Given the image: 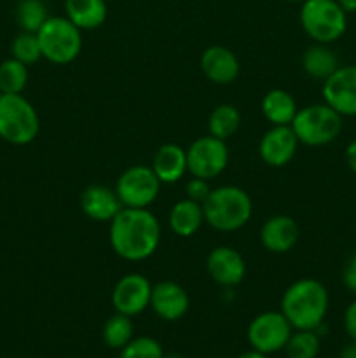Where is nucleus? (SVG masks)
Wrapping results in <instances>:
<instances>
[{
	"mask_svg": "<svg viewBox=\"0 0 356 358\" xmlns=\"http://www.w3.org/2000/svg\"><path fill=\"white\" fill-rule=\"evenodd\" d=\"M110 245L124 261H145L161 243V224L149 208H126L110 220Z\"/></svg>",
	"mask_w": 356,
	"mask_h": 358,
	"instance_id": "obj_1",
	"label": "nucleus"
},
{
	"mask_svg": "<svg viewBox=\"0 0 356 358\" xmlns=\"http://www.w3.org/2000/svg\"><path fill=\"white\" fill-rule=\"evenodd\" d=\"M327 311L328 290L318 280H297L281 297V313L293 331H318L323 325Z\"/></svg>",
	"mask_w": 356,
	"mask_h": 358,
	"instance_id": "obj_2",
	"label": "nucleus"
},
{
	"mask_svg": "<svg viewBox=\"0 0 356 358\" xmlns=\"http://www.w3.org/2000/svg\"><path fill=\"white\" fill-rule=\"evenodd\" d=\"M205 222L220 233H234L246 226L253 213L248 192L237 185H220L202 201Z\"/></svg>",
	"mask_w": 356,
	"mask_h": 358,
	"instance_id": "obj_3",
	"label": "nucleus"
},
{
	"mask_svg": "<svg viewBox=\"0 0 356 358\" xmlns=\"http://www.w3.org/2000/svg\"><path fill=\"white\" fill-rule=\"evenodd\" d=\"M40 131V119L23 94H0V138L13 145H28Z\"/></svg>",
	"mask_w": 356,
	"mask_h": 358,
	"instance_id": "obj_4",
	"label": "nucleus"
},
{
	"mask_svg": "<svg viewBox=\"0 0 356 358\" xmlns=\"http://www.w3.org/2000/svg\"><path fill=\"white\" fill-rule=\"evenodd\" d=\"M42 58L54 65H68L82 51V30L66 16H49L37 31Z\"/></svg>",
	"mask_w": 356,
	"mask_h": 358,
	"instance_id": "obj_5",
	"label": "nucleus"
},
{
	"mask_svg": "<svg viewBox=\"0 0 356 358\" xmlns=\"http://www.w3.org/2000/svg\"><path fill=\"white\" fill-rule=\"evenodd\" d=\"M346 10L337 0H304L300 7V24L316 44H332L348 28Z\"/></svg>",
	"mask_w": 356,
	"mask_h": 358,
	"instance_id": "obj_6",
	"label": "nucleus"
},
{
	"mask_svg": "<svg viewBox=\"0 0 356 358\" xmlns=\"http://www.w3.org/2000/svg\"><path fill=\"white\" fill-rule=\"evenodd\" d=\"M299 143L309 147H321L334 142L342 129V115L330 105L314 103L297 110L292 124Z\"/></svg>",
	"mask_w": 356,
	"mask_h": 358,
	"instance_id": "obj_7",
	"label": "nucleus"
},
{
	"mask_svg": "<svg viewBox=\"0 0 356 358\" xmlns=\"http://www.w3.org/2000/svg\"><path fill=\"white\" fill-rule=\"evenodd\" d=\"M161 185L152 168L133 164L119 175L115 192L126 208H149L159 196Z\"/></svg>",
	"mask_w": 356,
	"mask_h": 358,
	"instance_id": "obj_8",
	"label": "nucleus"
},
{
	"mask_svg": "<svg viewBox=\"0 0 356 358\" xmlns=\"http://www.w3.org/2000/svg\"><path fill=\"white\" fill-rule=\"evenodd\" d=\"M185 150H187V171L192 177L212 180L222 175L229 164L227 143L212 135L199 136Z\"/></svg>",
	"mask_w": 356,
	"mask_h": 358,
	"instance_id": "obj_9",
	"label": "nucleus"
},
{
	"mask_svg": "<svg viewBox=\"0 0 356 358\" xmlns=\"http://www.w3.org/2000/svg\"><path fill=\"white\" fill-rule=\"evenodd\" d=\"M293 327L281 311H264L250 322L246 331L251 350L272 355L285 350Z\"/></svg>",
	"mask_w": 356,
	"mask_h": 358,
	"instance_id": "obj_10",
	"label": "nucleus"
},
{
	"mask_svg": "<svg viewBox=\"0 0 356 358\" xmlns=\"http://www.w3.org/2000/svg\"><path fill=\"white\" fill-rule=\"evenodd\" d=\"M152 283L140 273H129L117 280L112 290V304L117 313L138 317L150 306Z\"/></svg>",
	"mask_w": 356,
	"mask_h": 358,
	"instance_id": "obj_11",
	"label": "nucleus"
},
{
	"mask_svg": "<svg viewBox=\"0 0 356 358\" xmlns=\"http://www.w3.org/2000/svg\"><path fill=\"white\" fill-rule=\"evenodd\" d=\"M323 100L337 114L356 115V65L339 66L323 80Z\"/></svg>",
	"mask_w": 356,
	"mask_h": 358,
	"instance_id": "obj_12",
	"label": "nucleus"
},
{
	"mask_svg": "<svg viewBox=\"0 0 356 358\" xmlns=\"http://www.w3.org/2000/svg\"><path fill=\"white\" fill-rule=\"evenodd\" d=\"M206 271L213 282L225 289L237 287L246 276V262L232 247H215L206 259Z\"/></svg>",
	"mask_w": 356,
	"mask_h": 358,
	"instance_id": "obj_13",
	"label": "nucleus"
},
{
	"mask_svg": "<svg viewBox=\"0 0 356 358\" xmlns=\"http://www.w3.org/2000/svg\"><path fill=\"white\" fill-rule=\"evenodd\" d=\"M299 140L292 126H272L258 143L262 161L271 168H283L295 157Z\"/></svg>",
	"mask_w": 356,
	"mask_h": 358,
	"instance_id": "obj_14",
	"label": "nucleus"
},
{
	"mask_svg": "<svg viewBox=\"0 0 356 358\" xmlns=\"http://www.w3.org/2000/svg\"><path fill=\"white\" fill-rule=\"evenodd\" d=\"M191 301L188 294L180 283L173 280L152 285V296H150V308L159 318L166 322H177L187 315Z\"/></svg>",
	"mask_w": 356,
	"mask_h": 358,
	"instance_id": "obj_15",
	"label": "nucleus"
},
{
	"mask_svg": "<svg viewBox=\"0 0 356 358\" xmlns=\"http://www.w3.org/2000/svg\"><path fill=\"white\" fill-rule=\"evenodd\" d=\"M199 65H201L206 79L212 80L213 84H218V86L232 84L241 70L237 56L225 45H212V48L205 49Z\"/></svg>",
	"mask_w": 356,
	"mask_h": 358,
	"instance_id": "obj_16",
	"label": "nucleus"
},
{
	"mask_svg": "<svg viewBox=\"0 0 356 358\" xmlns=\"http://www.w3.org/2000/svg\"><path fill=\"white\" fill-rule=\"evenodd\" d=\"M80 208L87 219L94 222H108L122 210V203L119 199L115 189L101 184H93L84 189L80 196Z\"/></svg>",
	"mask_w": 356,
	"mask_h": 358,
	"instance_id": "obj_17",
	"label": "nucleus"
},
{
	"mask_svg": "<svg viewBox=\"0 0 356 358\" xmlns=\"http://www.w3.org/2000/svg\"><path fill=\"white\" fill-rule=\"evenodd\" d=\"M299 226L288 215L269 217L260 229V241L272 254H286L299 241Z\"/></svg>",
	"mask_w": 356,
	"mask_h": 358,
	"instance_id": "obj_18",
	"label": "nucleus"
},
{
	"mask_svg": "<svg viewBox=\"0 0 356 358\" xmlns=\"http://www.w3.org/2000/svg\"><path fill=\"white\" fill-rule=\"evenodd\" d=\"M150 168L161 184H177L187 173V150L177 143H164L154 154Z\"/></svg>",
	"mask_w": 356,
	"mask_h": 358,
	"instance_id": "obj_19",
	"label": "nucleus"
},
{
	"mask_svg": "<svg viewBox=\"0 0 356 358\" xmlns=\"http://www.w3.org/2000/svg\"><path fill=\"white\" fill-rule=\"evenodd\" d=\"M168 224L173 234L180 238H191L201 229L205 224V210L202 203L194 201V199H180L175 203L170 210Z\"/></svg>",
	"mask_w": 356,
	"mask_h": 358,
	"instance_id": "obj_20",
	"label": "nucleus"
},
{
	"mask_svg": "<svg viewBox=\"0 0 356 358\" xmlns=\"http://www.w3.org/2000/svg\"><path fill=\"white\" fill-rule=\"evenodd\" d=\"M65 14L79 30H94L105 23L108 7L105 0H65Z\"/></svg>",
	"mask_w": 356,
	"mask_h": 358,
	"instance_id": "obj_21",
	"label": "nucleus"
},
{
	"mask_svg": "<svg viewBox=\"0 0 356 358\" xmlns=\"http://www.w3.org/2000/svg\"><path fill=\"white\" fill-rule=\"evenodd\" d=\"M262 114L272 126H290L297 115V101L288 91L271 90L262 98Z\"/></svg>",
	"mask_w": 356,
	"mask_h": 358,
	"instance_id": "obj_22",
	"label": "nucleus"
},
{
	"mask_svg": "<svg viewBox=\"0 0 356 358\" xmlns=\"http://www.w3.org/2000/svg\"><path fill=\"white\" fill-rule=\"evenodd\" d=\"M339 58L328 44H314L304 52L302 69L311 79L327 80L339 69Z\"/></svg>",
	"mask_w": 356,
	"mask_h": 358,
	"instance_id": "obj_23",
	"label": "nucleus"
},
{
	"mask_svg": "<svg viewBox=\"0 0 356 358\" xmlns=\"http://www.w3.org/2000/svg\"><path fill=\"white\" fill-rule=\"evenodd\" d=\"M241 126V114L234 105L230 103H222L218 107H215L209 114L208 119V131L209 135L215 136V138L227 140L230 136H234L237 133Z\"/></svg>",
	"mask_w": 356,
	"mask_h": 358,
	"instance_id": "obj_24",
	"label": "nucleus"
},
{
	"mask_svg": "<svg viewBox=\"0 0 356 358\" xmlns=\"http://www.w3.org/2000/svg\"><path fill=\"white\" fill-rule=\"evenodd\" d=\"M103 343L112 350H122L133 338H135V325H133L131 317L115 311L103 325L101 331Z\"/></svg>",
	"mask_w": 356,
	"mask_h": 358,
	"instance_id": "obj_25",
	"label": "nucleus"
},
{
	"mask_svg": "<svg viewBox=\"0 0 356 358\" xmlns=\"http://www.w3.org/2000/svg\"><path fill=\"white\" fill-rule=\"evenodd\" d=\"M28 84V65L9 58L0 63V93L21 94Z\"/></svg>",
	"mask_w": 356,
	"mask_h": 358,
	"instance_id": "obj_26",
	"label": "nucleus"
},
{
	"mask_svg": "<svg viewBox=\"0 0 356 358\" xmlns=\"http://www.w3.org/2000/svg\"><path fill=\"white\" fill-rule=\"evenodd\" d=\"M49 13L44 0H20L16 7V21L21 31L37 34L42 24L47 21Z\"/></svg>",
	"mask_w": 356,
	"mask_h": 358,
	"instance_id": "obj_27",
	"label": "nucleus"
},
{
	"mask_svg": "<svg viewBox=\"0 0 356 358\" xmlns=\"http://www.w3.org/2000/svg\"><path fill=\"white\" fill-rule=\"evenodd\" d=\"M321 343L318 331H295L285 346L286 358H316Z\"/></svg>",
	"mask_w": 356,
	"mask_h": 358,
	"instance_id": "obj_28",
	"label": "nucleus"
},
{
	"mask_svg": "<svg viewBox=\"0 0 356 358\" xmlns=\"http://www.w3.org/2000/svg\"><path fill=\"white\" fill-rule=\"evenodd\" d=\"M10 58L24 63V65H34L42 58L40 44H38L37 34L30 31H21L14 37L10 44Z\"/></svg>",
	"mask_w": 356,
	"mask_h": 358,
	"instance_id": "obj_29",
	"label": "nucleus"
},
{
	"mask_svg": "<svg viewBox=\"0 0 356 358\" xmlns=\"http://www.w3.org/2000/svg\"><path fill=\"white\" fill-rule=\"evenodd\" d=\"M164 350L157 339L150 336L133 338L124 348L121 350L119 358H164Z\"/></svg>",
	"mask_w": 356,
	"mask_h": 358,
	"instance_id": "obj_30",
	"label": "nucleus"
},
{
	"mask_svg": "<svg viewBox=\"0 0 356 358\" xmlns=\"http://www.w3.org/2000/svg\"><path fill=\"white\" fill-rule=\"evenodd\" d=\"M209 191H212V187H209L208 180H205V178L192 177L191 180L187 182V185H185L187 198L194 199V201H198V203L205 201V199L208 198Z\"/></svg>",
	"mask_w": 356,
	"mask_h": 358,
	"instance_id": "obj_31",
	"label": "nucleus"
},
{
	"mask_svg": "<svg viewBox=\"0 0 356 358\" xmlns=\"http://www.w3.org/2000/svg\"><path fill=\"white\" fill-rule=\"evenodd\" d=\"M342 282L351 292L356 294V254L346 264L344 273H342Z\"/></svg>",
	"mask_w": 356,
	"mask_h": 358,
	"instance_id": "obj_32",
	"label": "nucleus"
},
{
	"mask_svg": "<svg viewBox=\"0 0 356 358\" xmlns=\"http://www.w3.org/2000/svg\"><path fill=\"white\" fill-rule=\"evenodd\" d=\"M344 327L351 341L356 343V301L348 306L344 313Z\"/></svg>",
	"mask_w": 356,
	"mask_h": 358,
	"instance_id": "obj_33",
	"label": "nucleus"
},
{
	"mask_svg": "<svg viewBox=\"0 0 356 358\" xmlns=\"http://www.w3.org/2000/svg\"><path fill=\"white\" fill-rule=\"evenodd\" d=\"M346 161H348L349 168L356 173V140H353L346 149Z\"/></svg>",
	"mask_w": 356,
	"mask_h": 358,
	"instance_id": "obj_34",
	"label": "nucleus"
},
{
	"mask_svg": "<svg viewBox=\"0 0 356 358\" xmlns=\"http://www.w3.org/2000/svg\"><path fill=\"white\" fill-rule=\"evenodd\" d=\"M339 358H356V343L351 341L349 345H346L339 353Z\"/></svg>",
	"mask_w": 356,
	"mask_h": 358,
	"instance_id": "obj_35",
	"label": "nucleus"
},
{
	"mask_svg": "<svg viewBox=\"0 0 356 358\" xmlns=\"http://www.w3.org/2000/svg\"><path fill=\"white\" fill-rule=\"evenodd\" d=\"M346 13H356V0H337Z\"/></svg>",
	"mask_w": 356,
	"mask_h": 358,
	"instance_id": "obj_36",
	"label": "nucleus"
},
{
	"mask_svg": "<svg viewBox=\"0 0 356 358\" xmlns=\"http://www.w3.org/2000/svg\"><path fill=\"white\" fill-rule=\"evenodd\" d=\"M237 358H269V355H265V353H260L257 352V350H250V352H244L241 353Z\"/></svg>",
	"mask_w": 356,
	"mask_h": 358,
	"instance_id": "obj_37",
	"label": "nucleus"
},
{
	"mask_svg": "<svg viewBox=\"0 0 356 358\" xmlns=\"http://www.w3.org/2000/svg\"><path fill=\"white\" fill-rule=\"evenodd\" d=\"M164 358H181V357L177 355V353H171V355H164Z\"/></svg>",
	"mask_w": 356,
	"mask_h": 358,
	"instance_id": "obj_38",
	"label": "nucleus"
},
{
	"mask_svg": "<svg viewBox=\"0 0 356 358\" xmlns=\"http://www.w3.org/2000/svg\"><path fill=\"white\" fill-rule=\"evenodd\" d=\"M285 2H304V0H285Z\"/></svg>",
	"mask_w": 356,
	"mask_h": 358,
	"instance_id": "obj_39",
	"label": "nucleus"
},
{
	"mask_svg": "<svg viewBox=\"0 0 356 358\" xmlns=\"http://www.w3.org/2000/svg\"><path fill=\"white\" fill-rule=\"evenodd\" d=\"M0 94H2V93H0Z\"/></svg>",
	"mask_w": 356,
	"mask_h": 358,
	"instance_id": "obj_40",
	"label": "nucleus"
}]
</instances>
